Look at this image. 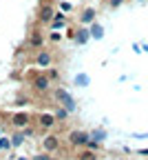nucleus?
I'll use <instances>...</instances> for the list:
<instances>
[{
  "instance_id": "1",
  "label": "nucleus",
  "mask_w": 148,
  "mask_h": 160,
  "mask_svg": "<svg viewBox=\"0 0 148 160\" xmlns=\"http://www.w3.org/2000/svg\"><path fill=\"white\" fill-rule=\"evenodd\" d=\"M55 98L62 102V107H64L67 111H75V100H73V96H71L67 89H58V91H55Z\"/></svg>"
},
{
  "instance_id": "2",
  "label": "nucleus",
  "mask_w": 148,
  "mask_h": 160,
  "mask_svg": "<svg viewBox=\"0 0 148 160\" xmlns=\"http://www.w3.org/2000/svg\"><path fill=\"white\" fill-rule=\"evenodd\" d=\"M69 140H71V145H89V136L84 131H73L69 136Z\"/></svg>"
},
{
  "instance_id": "3",
  "label": "nucleus",
  "mask_w": 148,
  "mask_h": 160,
  "mask_svg": "<svg viewBox=\"0 0 148 160\" xmlns=\"http://www.w3.org/2000/svg\"><path fill=\"white\" fill-rule=\"evenodd\" d=\"M42 147H44L47 151H55L60 147V138L58 136H47L44 140H42Z\"/></svg>"
},
{
  "instance_id": "4",
  "label": "nucleus",
  "mask_w": 148,
  "mask_h": 160,
  "mask_svg": "<svg viewBox=\"0 0 148 160\" xmlns=\"http://www.w3.org/2000/svg\"><path fill=\"white\" fill-rule=\"evenodd\" d=\"M33 87H35L38 91H47V89H49V78L35 76V78H33Z\"/></svg>"
},
{
  "instance_id": "5",
  "label": "nucleus",
  "mask_w": 148,
  "mask_h": 160,
  "mask_svg": "<svg viewBox=\"0 0 148 160\" xmlns=\"http://www.w3.org/2000/svg\"><path fill=\"white\" fill-rule=\"evenodd\" d=\"M40 125L44 127V129H51V127L55 125V116H53V113H42V116H40Z\"/></svg>"
},
{
  "instance_id": "6",
  "label": "nucleus",
  "mask_w": 148,
  "mask_h": 160,
  "mask_svg": "<svg viewBox=\"0 0 148 160\" xmlns=\"http://www.w3.org/2000/svg\"><path fill=\"white\" fill-rule=\"evenodd\" d=\"M11 120H13L16 127H25V125H29V116H27V113H16Z\"/></svg>"
},
{
  "instance_id": "7",
  "label": "nucleus",
  "mask_w": 148,
  "mask_h": 160,
  "mask_svg": "<svg viewBox=\"0 0 148 160\" xmlns=\"http://www.w3.org/2000/svg\"><path fill=\"white\" fill-rule=\"evenodd\" d=\"M40 16H42V20H47V22H49V20L53 18V9H51V5H44V7H42V9H40Z\"/></svg>"
},
{
  "instance_id": "8",
  "label": "nucleus",
  "mask_w": 148,
  "mask_h": 160,
  "mask_svg": "<svg viewBox=\"0 0 148 160\" xmlns=\"http://www.w3.org/2000/svg\"><path fill=\"white\" fill-rule=\"evenodd\" d=\"M38 62H40L42 67H47V65H51V53H49V51H42V53L38 56Z\"/></svg>"
},
{
  "instance_id": "9",
  "label": "nucleus",
  "mask_w": 148,
  "mask_h": 160,
  "mask_svg": "<svg viewBox=\"0 0 148 160\" xmlns=\"http://www.w3.org/2000/svg\"><path fill=\"white\" fill-rule=\"evenodd\" d=\"M95 20V9H86L82 13V22H93Z\"/></svg>"
},
{
  "instance_id": "10",
  "label": "nucleus",
  "mask_w": 148,
  "mask_h": 160,
  "mask_svg": "<svg viewBox=\"0 0 148 160\" xmlns=\"http://www.w3.org/2000/svg\"><path fill=\"white\" fill-rule=\"evenodd\" d=\"M55 18H58V20H53V29L58 31V29H62V27L67 25V20H64V16H62V13H60V16H55Z\"/></svg>"
},
{
  "instance_id": "11",
  "label": "nucleus",
  "mask_w": 148,
  "mask_h": 160,
  "mask_svg": "<svg viewBox=\"0 0 148 160\" xmlns=\"http://www.w3.org/2000/svg\"><path fill=\"white\" fill-rule=\"evenodd\" d=\"M75 40H77L80 45H84V42H86V40H89V31H84V29H82V31H77Z\"/></svg>"
},
{
  "instance_id": "12",
  "label": "nucleus",
  "mask_w": 148,
  "mask_h": 160,
  "mask_svg": "<svg viewBox=\"0 0 148 160\" xmlns=\"http://www.w3.org/2000/svg\"><path fill=\"white\" fill-rule=\"evenodd\" d=\"M29 42H31L33 47H40L42 42H44V38H42L40 33H33V36H31V40H29Z\"/></svg>"
},
{
  "instance_id": "13",
  "label": "nucleus",
  "mask_w": 148,
  "mask_h": 160,
  "mask_svg": "<svg viewBox=\"0 0 148 160\" xmlns=\"http://www.w3.org/2000/svg\"><path fill=\"white\" fill-rule=\"evenodd\" d=\"M80 160H95V153H93V151H84V153L80 156Z\"/></svg>"
},
{
  "instance_id": "14",
  "label": "nucleus",
  "mask_w": 148,
  "mask_h": 160,
  "mask_svg": "<svg viewBox=\"0 0 148 160\" xmlns=\"http://www.w3.org/2000/svg\"><path fill=\"white\" fill-rule=\"evenodd\" d=\"M22 140H25V133H16L13 136V145H22Z\"/></svg>"
},
{
  "instance_id": "15",
  "label": "nucleus",
  "mask_w": 148,
  "mask_h": 160,
  "mask_svg": "<svg viewBox=\"0 0 148 160\" xmlns=\"http://www.w3.org/2000/svg\"><path fill=\"white\" fill-rule=\"evenodd\" d=\"M93 36L95 38H102V27L99 25H93Z\"/></svg>"
},
{
  "instance_id": "16",
  "label": "nucleus",
  "mask_w": 148,
  "mask_h": 160,
  "mask_svg": "<svg viewBox=\"0 0 148 160\" xmlns=\"http://www.w3.org/2000/svg\"><path fill=\"white\" fill-rule=\"evenodd\" d=\"M60 38H62V36H60L58 31H53V33H51V40H60Z\"/></svg>"
},
{
  "instance_id": "17",
  "label": "nucleus",
  "mask_w": 148,
  "mask_h": 160,
  "mask_svg": "<svg viewBox=\"0 0 148 160\" xmlns=\"http://www.w3.org/2000/svg\"><path fill=\"white\" fill-rule=\"evenodd\" d=\"M49 78H58V71L55 69H49Z\"/></svg>"
},
{
  "instance_id": "18",
  "label": "nucleus",
  "mask_w": 148,
  "mask_h": 160,
  "mask_svg": "<svg viewBox=\"0 0 148 160\" xmlns=\"http://www.w3.org/2000/svg\"><path fill=\"white\" fill-rule=\"evenodd\" d=\"M111 5H113V7H117V5H122V0H111Z\"/></svg>"
},
{
  "instance_id": "19",
  "label": "nucleus",
  "mask_w": 148,
  "mask_h": 160,
  "mask_svg": "<svg viewBox=\"0 0 148 160\" xmlns=\"http://www.w3.org/2000/svg\"><path fill=\"white\" fill-rule=\"evenodd\" d=\"M33 160H49V158H47V156H35Z\"/></svg>"
}]
</instances>
